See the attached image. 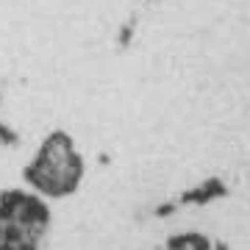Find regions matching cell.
<instances>
[{
  "mask_svg": "<svg viewBox=\"0 0 250 250\" xmlns=\"http://www.w3.org/2000/svg\"><path fill=\"white\" fill-rule=\"evenodd\" d=\"M81 170L83 164H81L78 153L72 150L70 136L53 134L39 150L36 161L28 167L25 178L45 195H67L75 189Z\"/></svg>",
  "mask_w": 250,
  "mask_h": 250,
  "instance_id": "1",
  "label": "cell"
}]
</instances>
